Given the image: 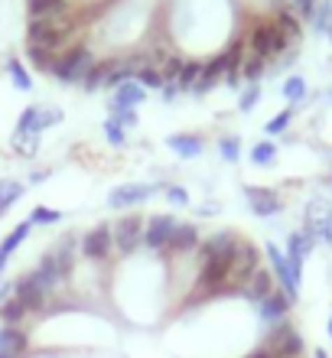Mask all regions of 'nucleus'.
Instances as JSON below:
<instances>
[{"label":"nucleus","instance_id":"1","mask_svg":"<svg viewBox=\"0 0 332 358\" xmlns=\"http://www.w3.org/2000/svg\"><path fill=\"white\" fill-rule=\"evenodd\" d=\"M95 66V59L88 52V46H68L66 52H59L52 59V69H49V76L59 78V82H66V85H75V82H85L88 69Z\"/></svg>","mask_w":332,"mask_h":358},{"label":"nucleus","instance_id":"2","mask_svg":"<svg viewBox=\"0 0 332 358\" xmlns=\"http://www.w3.org/2000/svg\"><path fill=\"white\" fill-rule=\"evenodd\" d=\"M287 43L290 39L280 33V29L270 23V20H264V23H254V29L247 33V46H251V56L257 59H274L280 56L287 49Z\"/></svg>","mask_w":332,"mask_h":358},{"label":"nucleus","instance_id":"3","mask_svg":"<svg viewBox=\"0 0 332 358\" xmlns=\"http://www.w3.org/2000/svg\"><path fill=\"white\" fill-rule=\"evenodd\" d=\"M143 222L140 215H124L117 225L111 228V235H114V248L117 251H124V255H131V251H137V248L143 245Z\"/></svg>","mask_w":332,"mask_h":358},{"label":"nucleus","instance_id":"4","mask_svg":"<svg viewBox=\"0 0 332 358\" xmlns=\"http://www.w3.org/2000/svg\"><path fill=\"white\" fill-rule=\"evenodd\" d=\"M245 199H247V206H251V212H254L257 218L280 215V208H284L280 196H277L274 189H264V186H245Z\"/></svg>","mask_w":332,"mask_h":358},{"label":"nucleus","instance_id":"5","mask_svg":"<svg viewBox=\"0 0 332 358\" xmlns=\"http://www.w3.org/2000/svg\"><path fill=\"white\" fill-rule=\"evenodd\" d=\"M267 261H270V267H274L277 280H280V287H284V296L290 303H296V293H300V283H296L294 271H290V261L284 257V251L277 245H267Z\"/></svg>","mask_w":332,"mask_h":358},{"label":"nucleus","instance_id":"6","mask_svg":"<svg viewBox=\"0 0 332 358\" xmlns=\"http://www.w3.org/2000/svg\"><path fill=\"white\" fill-rule=\"evenodd\" d=\"M261 267V251H257L251 241H238L235 251V267H231V277H235V287L251 280V273Z\"/></svg>","mask_w":332,"mask_h":358},{"label":"nucleus","instance_id":"7","mask_svg":"<svg viewBox=\"0 0 332 358\" xmlns=\"http://www.w3.org/2000/svg\"><path fill=\"white\" fill-rule=\"evenodd\" d=\"M173 228H176V218L173 215H150L147 218V225H143V245L153 248V251H160V248H166V241H170Z\"/></svg>","mask_w":332,"mask_h":358},{"label":"nucleus","instance_id":"8","mask_svg":"<svg viewBox=\"0 0 332 358\" xmlns=\"http://www.w3.org/2000/svg\"><path fill=\"white\" fill-rule=\"evenodd\" d=\"M111 248H114V235L108 225L92 228V231L82 238V255H85L88 261H105V257L111 255Z\"/></svg>","mask_w":332,"mask_h":358},{"label":"nucleus","instance_id":"9","mask_svg":"<svg viewBox=\"0 0 332 358\" xmlns=\"http://www.w3.org/2000/svg\"><path fill=\"white\" fill-rule=\"evenodd\" d=\"M13 296L27 306V313H43V310H46V300H49L46 293L36 287L33 273H23V277L13 283Z\"/></svg>","mask_w":332,"mask_h":358},{"label":"nucleus","instance_id":"10","mask_svg":"<svg viewBox=\"0 0 332 358\" xmlns=\"http://www.w3.org/2000/svg\"><path fill=\"white\" fill-rule=\"evenodd\" d=\"M157 192V186H147V182H137V186H121L114 189L111 196H108V206L111 208H131V206H140L147 199Z\"/></svg>","mask_w":332,"mask_h":358},{"label":"nucleus","instance_id":"11","mask_svg":"<svg viewBox=\"0 0 332 358\" xmlns=\"http://www.w3.org/2000/svg\"><path fill=\"white\" fill-rule=\"evenodd\" d=\"M29 352V336L20 326H0V358L17 355L23 358Z\"/></svg>","mask_w":332,"mask_h":358},{"label":"nucleus","instance_id":"12","mask_svg":"<svg viewBox=\"0 0 332 358\" xmlns=\"http://www.w3.org/2000/svg\"><path fill=\"white\" fill-rule=\"evenodd\" d=\"M290 306H294V303L284 296V290H274L267 300L257 303V313H261V320H264V322H270V326H274V322H284L287 320Z\"/></svg>","mask_w":332,"mask_h":358},{"label":"nucleus","instance_id":"13","mask_svg":"<svg viewBox=\"0 0 332 358\" xmlns=\"http://www.w3.org/2000/svg\"><path fill=\"white\" fill-rule=\"evenodd\" d=\"M202 241H199V231H196V225H176L173 228L170 241H166V251H173V255H189V251H196Z\"/></svg>","mask_w":332,"mask_h":358},{"label":"nucleus","instance_id":"14","mask_svg":"<svg viewBox=\"0 0 332 358\" xmlns=\"http://www.w3.org/2000/svg\"><path fill=\"white\" fill-rule=\"evenodd\" d=\"M270 293H274V273L264 271V267H257V271L251 273V280L241 287V296H247V300H254V303L267 300Z\"/></svg>","mask_w":332,"mask_h":358},{"label":"nucleus","instance_id":"15","mask_svg":"<svg viewBox=\"0 0 332 358\" xmlns=\"http://www.w3.org/2000/svg\"><path fill=\"white\" fill-rule=\"evenodd\" d=\"M235 248H238V238L231 235V231H215V235H209L205 241H202L199 251H202V261H205V257L235 255Z\"/></svg>","mask_w":332,"mask_h":358},{"label":"nucleus","instance_id":"16","mask_svg":"<svg viewBox=\"0 0 332 358\" xmlns=\"http://www.w3.org/2000/svg\"><path fill=\"white\" fill-rule=\"evenodd\" d=\"M29 20H52L68 17V0H27Z\"/></svg>","mask_w":332,"mask_h":358},{"label":"nucleus","instance_id":"17","mask_svg":"<svg viewBox=\"0 0 332 358\" xmlns=\"http://www.w3.org/2000/svg\"><path fill=\"white\" fill-rule=\"evenodd\" d=\"M29 231H33V222L27 218V222H20V225L13 228V231H10V235L3 238V241H0V273H3V267H7L10 255H13V251H17V248L29 238Z\"/></svg>","mask_w":332,"mask_h":358},{"label":"nucleus","instance_id":"18","mask_svg":"<svg viewBox=\"0 0 332 358\" xmlns=\"http://www.w3.org/2000/svg\"><path fill=\"white\" fill-rule=\"evenodd\" d=\"M313 245H316V235H313V231H306V228H303V231H294V235L287 238V257L303 264L306 255L313 251Z\"/></svg>","mask_w":332,"mask_h":358},{"label":"nucleus","instance_id":"19","mask_svg":"<svg viewBox=\"0 0 332 358\" xmlns=\"http://www.w3.org/2000/svg\"><path fill=\"white\" fill-rule=\"evenodd\" d=\"M166 147L173 153H180L182 160H192V157L202 153V141L196 134H173V137H166Z\"/></svg>","mask_w":332,"mask_h":358},{"label":"nucleus","instance_id":"20","mask_svg":"<svg viewBox=\"0 0 332 358\" xmlns=\"http://www.w3.org/2000/svg\"><path fill=\"white\" fill-rule=\"evenodd\" d=\"M111 101L114 104H124V108H140V104L147 101V88L137 85V82H124V85L114 92Z\"/></svg>","mask_w":332,"mask_h":358},{"label":"nucleus","instance_id":"21","mask_svg":"<svg viewBox=\"0 0 332 358\" xmlns=\"http://www.w3.org/2000/svg\"><path fill=\"white\" fill-rule=\"evenodd\" d=\"M23 189H27V186H23L20 179H0V218L13 208V202L23 196Z\"/></svg>","mask_w":332,"mask_h":358},{"label":"nucleus","instance_id":"22","mask_svg":"<svg viewBox=\"0 0 332 358\" xmlns=\"http://www.w3.org/2000/svg\"><path fill=\"white\" fill-rule=\"evenodd\" d=\"M17 134H43V108L39 104H29L17 117Z\"/></svg>","mask_w":332,"mask_h":358},{"label":"nucleus","instance_id":"23","mask_svg":"<svg viewBox=\"0 0 332 358\" xmlns=\"http://www.w3.org/2000/svg\"><path fill=\"white\" fill-rule=\"evenodd\" d=\"M23 320H27V306H23L17 296H10V300L0 303V322H3V326H20Z\"/></svg>","mask_w":332,"mask_h":358},{"label":"nucleus","instance_id":"24","mask_svg":"<svg viewBox=\"0 0 332 358\" xmlns=\"http://www.w3.org/2000/svg\"><path fill=\"white\" fill-rule=\"evenodd\" d=\"M111 66H114V59H105V62H95V66L88 69V76H85V92H98V88H105V78H108V72H111Z\"/></svg>","mask_w":332,"mask_h":358},{"label":"nucleus","instance_id":"25","mask_svg":"<svg viewBox=\"0 0 332 358\" xmlns=\"http://www.w3.org/2000/svg\"><path fill=\"white\" fill-rule=\"evenodd\" d=\"M270 23H274V27L280 29V33H284L287 39H300V20H296L294 13H290V10H277Z\"/></svg>","mask_w":332,"mask_h":358},{"label":"nucleus","instance_id":"26","mask_svg":"<svg viewBox=\"0 0 332 358\" xmlns=\"http://www.w3.org/2000/svg\"><path fill=\"white\" fill-rule=\"evenodd\" d=\"M7 76H10V82H13L17 92H29V88H33V78H29V72L23 69V62H17V59L7 62Z\"/></svg>","mask_w":332,"mask_h":358},{"label":"nucleus","instance_id":"27","mask_svg":"<svg viewBox=\"0 0 332 358\" xmlns=\"http://www.w3.org/2000/svg\"><path fill=\"white\" fill-rule=\"evenodd\" d=\"M199 69H202V62H182V69H180V76H176V88L180 92H192V85H196V78H199Z\"/></svg>","mask_w":332,"mask_h":358},{"label":"nucleus","instance_id":"28","mask_svg":"<svg viewBox=\"0 0 332 358\" xmlns=\"http://www.w3.org/2000/svg\"><path fill=\"white\" fill-rule=\"evenodd\" d=\"M274 160H277V147L270 141H261L251 147V163H254V166H270Z\"/></svg>","mask_w":332,"mask_h":358},{"label":"nucleus","instance_id":"29","mask_svg":"<svg viewBox=\"0 0 332 358\" xmlns=\"http://www.w3.org/2000/svg\"><path fill=\"white\" fill-rule=\"evenodd\" d=\"M108 111H111V121L114 124H121V127H137V108H124V104H108Z\"/></svg>","mask_w":332,"mask_h":358},{"label":"nucleus","instance_id":"30","mask_svg":"<svg viewBox=\"0 0 332 358\" xmlns=\"http://www.w3.org/2000/svg\"><path fill=\"white\" fill-rule=\"evenodd\" d=\"M133 82L137 85H143V88H163L166 85V78H163V72L157 66H143L137 76H133Z\"/></svg>","mask_w":332,"mask_h":358},{"label":"nucleus","instance_id":"31","mask_svg":"<svg viewBox=\"0 0 332 358\" xmlns=\"http://www.w3.org/2000/svg\"><path fill=\"white\" fill-rule=\"evenodd\" d=\"M313 27L319 29V33H332V3L329 0H323V3H316L313 7Z\"/></svg>","mask_w":332,"mask_h":358},{"label":"nucleus","instance_id":"32","mask_svg":"<svg viewBox=\"0 0 332 358\" xmlns=\"http://www.w3.org/2000/svg\"><path fill=\"white\" fill-rule=\"evenodd\" d=\"M264 72H267L264 59L251 56V59H245V62H241V78H245V82H251V85H257V82H261V76H264Z\"/></svg>","mask_w":332,"mask_h":358},{"label":"nucleus","instance_id":"33","mask_svg":"<svg viewBox=\"0 0 332 358\" xmlns=\"http://www.w3.org/2000/svg\"><path fill=\"white\" fill-rule=\"evenodd\" d=\"M280 92H284V98L290 104H296V101H303V98H306V82L300 76H290L284 82V88H280Z\"/></svg>","mask_w":332,"mask_h":358},{"label":"nucleus","instance_id":"34","mask_svg":"<svg viewBox=\"0 0 332 358\" xmlns=\"http://www.w3.org/2000/svg\"><path fill=\"white\" fill-rule=\"evenodd\" d=\"M27 56H29V62H33L36 69L49 72V69H52V59H56V52H49V49H43V46H27Z\"/></svg>","mask_w":332,"mask_h":358},{"label":"nucleus","instance_id":"35","mask_svg":"<svg viewBox=\"0 0 332 358\" xmlns=\"http://www.w3.org/2000/svg\"><path fill=\"white\" fill-rule=\"evenodd\" d=\"M13 150L33 157V153L39 150V137L36 134H13Z\"/></svg>","mask_w":332,"mask_h":358},{"label":"nucleus","instance_id":"36","mask_svg":"<svg viewBox=\"0 0 332 358\" xmlns=\"http://www.w3.org/2000/svg\"><path fill=\"white\" fill-rule=\"evenodd\" d=\"M219 153L225 163H238V157H241V141H238V137H222Z\"/></svg>","mask_w":332,"mask_h":358},{"label":"nucleus","instance_id":"37","mask_svg":"<svg viewBox=\"0 0 332 358\" xmlns=\"http://www.w3.org/2000/svg\"><path fill=\"white\" fill-rule=\"evenodd\" d=\"M59 218H62V212H56V208H49V206H36L33 215H29V222H33V225H56Z\"/></svg>","mask_w":332,"mask_h":358},{"label":"nucleus","instance_id":"38","mask_svg":"<svg viewBox=\"0 0 332 358\" xmlns=\"http://www.w3.org/2000/svg\"><path fill=\"white\" fill-rule=\"evenodd\" d=\"M294 108H287V111H280L277 114V117H270V121H267V134H270V137H274V134H284L287 127H290V121H294Z\"/></svg>","mask_w":332,"mask_h":358},{"label":"nucleus","instance_id":"39","mask_svg":"<svg viewBox=\"0 0 332 358\" xmlns=\"http://www.w3.org/2000/svg\"><path fill=\"white\" fill-rule=\"evenodd\" d=\"M261 101V85H251L247 92H241V98H238V111H254V104Z\"/></svg>","mask_w":332,"mask_h":358},{"label":"nucleus","instance_id":"40","mask_svg":"<svg viewBox=\"0 0 332 358\" xmlns=\"http://www.w3.org/2000/svg\"><path fill=\"white\" fill-rule=\"evenodd\" d=\"M105 141L111 143V147H121V143L127 141V137H124V127H121V124H114L111 117L105 121Z\"/></svg>","mask_w":332,"mask_h":358},{"label":"nucleus","instance_id":"41","mask_svg":"<svg viewBox=\"0 0 332 358\" xmlns=\"http://www.w3.org/2000/svg\"><path fill=\"white\" fill-rule=\"evenodd\" d=\"M212 85H215V78H212L209 72H205V66H202L199 69V78H196V85H192V94H205Z\"/></svg>","mask_w":332,"mask_h":358},{"label":"nucleus","instance_id":"42","mask_svg":"<svg viewBox=\"0 0 332 358\" xmlns=\"http://www.w3.org/2000/svg\"><path fill=\"white\" fill-rule=\"evenodd\" d=\"M166 199H170L173 206H189V192L182 186H166Z\"/></svg>","mask_w":332,"mask_h":358},{"label":"nucleus","instance_id":"43","mask_svg":"<svg viewBox=\"0 0 332 358\" xmlns=\"http://www.w3.org/2000/svg\"><path fill=\"white\" fill-rule=\"evenodd\" d=\"M62 117H66V114L59 111V108H43V131L52 127V124H62Z\"/></svg>","mask_w":332,"mask_h":358},{"label":"nucleus","instance_id":"44","mask_svg":"<svg viewBox=\"0 0 332 358\" xmlns=\"http://www.w3.org/2000/svg\"><path fill=\"white\" fill-rule=\"evenodd\" d=\"M225 78H228V88H231V92H235V88H241V82H245V78H241V69L225 72Z\"/></svg>","mask_w":332,"mask_h":358},{"label":"nucleus","instance_id":"45","mask_svg":"<svg viewBox=\"0 0 332 358\" xmlns=\"http://www.w3.org/2000/svg\"><path fill=\"white\" fill-rule=\"evenodd\" d=\"M245 358H274V352L267 349V345H257V349H254V352H247Z\"/></svg>","mask_w":332,"mask_h":358},{"label":"nucleus","instance_id":"46","mask_svg":"<svg viewBox=\"0 0 332 358\" xmlns=\"http://www.w3.org/2000/svg\"><path fill=\"white\" fill-rule=\"evenodd\" d=\"M176 94H180V88L176 85H163V98H166V101H173Z\"/></svg>","mask_w":332,"mask_h":358},{"label":"nucleus","instance_id":"47","mask_svg":"<svg viewBox=\"0 0 332 358\" xmlns=\"http://www.w3.org/2000/svg\"><path fill=\"white\" fill-rule=\"evenodd\" d=\"M10 290H13V283H0V303H3V300H10V296H13V293H10Z\"/></svg>","mask_w":332,"mask_h":358},{"label":"nucleus","instance_id":"48","mask_svg":"<svg viewBox=\"0 0 332 358\" xmlns=\"http://www.w3.org/2000/svg\"><path fill=\"white\" fill-rule=\"evenodd\" d=\"M215 212H219V206H202V208H199V215H205V218L215 215Z\"/></svg>","mask_w":332,"mask_h":358},{"label":"nucleus","instance_id":"49","mask_svg":"<svg viewBox=\"0 0 332 358\" xmlns=\"http://www.w3.org/2000/svg\"><path fill=\"white\" fill-rule=\"evenodd\" d=\"M323 241L326 245H332V218H329V225H326V231H323Z\"/></svg>","mask_w":332,"mask_h":358},{"label":"nucleus","instance_id":"50","mask_svg":"<svg viewBox=\"0 0 332 358\" xmlns=\"http://www.w3.org/2000/svg\"><path fill=\"white\" fill-rule=\"evenodd\" d=\"M313 358H329V355H326L323 349H316V355H313Z\"/></svg>","mask_w":332,"mask_h":358},{"label":"nucleus","instance_id":"51","mask_svg":"<svg viewBox=\"0 0 332 358\" xmlns=\"http://www.w3.org/2000/svg\"><path fill=\"white\" fill-rule=\"evenodd\" d=\"M329 339H332V313H329Z\"/></svg>","mask_w":332,"mask_h":358},{"label":"nucleus","instance_id":"52","mask_svg":"<svg viewBox=\"0 0 332 358\" xmlns=\"http://www.w3.org/2000/svg\"><path fill=\"white\" fill-rule=\"evenodd\" d=\"M3 358H17V355H3Z\"/></svg>","mask_w":332,"mask_h":358},{"label":"nucleus","instance_id":"53","mask_svg":"<svg viewBox=\"0 0 332 358\" xmlns=\"http://www.w3.org/2000/svg\"><path fill=\"white\" fill-rule=\"evenodd\" d=\"M329 36H332V33H329Z\"/></svg>","mask_w":332,"mask_h":358}]
</instances>
